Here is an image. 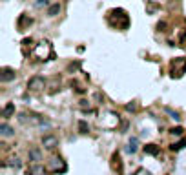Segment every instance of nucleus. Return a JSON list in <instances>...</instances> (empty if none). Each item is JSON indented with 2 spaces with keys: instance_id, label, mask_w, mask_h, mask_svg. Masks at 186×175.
<instances>
[{
  "instance_id": "nucleus-14",
  "label": "nucleus",
  "mask_w": 186,
  "mask_h": 175,
  "mask_svg": "<svg viewBox=\"0 0 186 175\" xmlns=\"http://www.w3.org/2000/svg\"><path fill=\"white\" fill-rule=\"evenodd\" d=\"M37 5H38V7H42V5H46V0H38V2H37Z\"/></svg>"
},
{
  "instance_id": "nucleus-3",
  "label": "nucleus",
  "mask_w": 186,
  "mask_h": 175,
  "mask_svg": "<svg viewBox=\"0 0 186 175\" xmlns=\"http://www.w3.org/2000/svg\"><path fill=\"white\" fill-rule=\"evenodd\" d=\"M144 153L157 157V155L161 153V148H159V146H155V144H148V146H144Z\"/></svg>"
},
{
  "instance_id": "nucleus-12",
  "label": "nucleus",
  "mask_w": 186,
  "mask_h": 175,
  "mask_svg": "<svg viewBox=\"0 0 186 175\" xmlns=\"http://www.w3.org/2000/svg\"><path fill=\"white\" fill-rule=\"evenodd\" d=\"M170 133H172V135H177V137H179V135L183 133V128H174V130H172Z\"/></svg>"
},
{
  "instance_id": "nucleus-15",
  "label": "nucleus",
  "mask_w": 186,
  "mask_h": 175,
  "mask_svg": "<svg viewBox=\"0 0 186 175\" xmlns=\"http://www.w3.org/2000/svg\"><path fill=\"white\" fill-rule=\"evenodd\" d=\"M146 175H150V173H146Z\"/></svg>"
},
{
  "instance_id": "nucleus-2",
  "label": "nucleus",
  "mask_w": 186,
  "mask_h": 175,
  "mask_svg": "<svg viewBox=\"0 0 186 175\" xmlns=\"http://www.w3.org/2000/svg\"><path fill=\"white\" fill-rule=\"evenodd\" d=\"M0 79H2V82H9V80H13V79H15V71H13V69H9V68H5V69H2Z\"/></svg>"
},
{
  "instance_id": "nucleus-4",
  "label": "nucleus",
  "mask_w": 186,
  "mask_h": 175,
  "mask_svg": "<svg viewBox=\"0 0 186 175\" xmlns=\"http://www.w3.org/2000/svg\"><path fill=\"white\" fill-rule=\"evenodd\" d=\"M42 144H44L46 148H55V146H57V139H55L53 135H46V137L42 139Z\"/></svg>"
},
{
  "instance_id": "nucleus-6",
  "label": "nucleus",
  "mask_w": 186,
  "mask_h": 175,
  "mask_svg": "<svg viewBox=\"0 0 186 175\" xmlns=\"http://www.w3.org/2000/svg\"><path fill=\"white\" fill-rule=\"evenodd\" d=\"M0 131H2V135H4V137H11V135L15 133V131H13L7 124H2V126H0Z\"/></svg>"
},
{
  "instance_id": "nucleus-9",
  "label": "nucleus",
  "mask_w": 186,
  "mask_h": 175,
  "mask_svg": "<svg viewBox=\"0 0 186 175\" xmlns=\"http://www.w3.org/2000/svg\"><path fill=\"white\" fill-rule=\"evenodd\" d=\"M79 130H80V133H88V131H89V126H88L84 121H80V122H79Z\"/></svg>"
},
{
  "instance_id": "nucleus-7",
  "label": "nucleus",
  "mask_w": 186,
  "mask_h": 175,
  "mask_svg": "<svg viewBox=\"0 0 186 175\" xmlns=\"http://www.w3.org/2000/svg\"><path fill=\"white\" fill-rule=\"evenodd\" d=\"M29 159L35 161V163L40 161V152H38V150H31V152H29Z\"/></svg>"
},
{
  "instance_id": "nucleus-11",
  "label": "nucleus",
  "mask_w": 186,
  "mask_h": 175,
  "mask_svg": "<svg viewBox=\"0 0 186 175\" xmlns=\"http://www.w3.org/2000/svg\"><path fill=\"white\" fill-rule=\"evenodd\" d=\"M166 113H170V117L174 119V121H179L181 117H179V113L177 111H174V110H170V108H166Z\"/></svg>"
},
{
  "instance_id": "nucleus-1",
  "label": "nucleus",
  "mask_w": 186,
  "mask_h": 175,
  "mask_svg": "<svg viewBox=\"0 0 186 175\" xmlns=\"http://www.w3.org/2000/svg\"><path fill=\"white\" fill-rule=\"evenodd\" d=\"M27 88L33 89V91H38L40 88H44V79H42V77H33V79L27 82Z\"/></svg>"
},
{
  "instance_id": "nucleus-5",
  "label": "nucleus",
  "mask_w": 186,
  "mask_h": 175,
  "mask_svg": "<svg viewBox=\"0 0 186 175\" xmlns=\"http://www.w3.org/2000/svg\"><path fill=\"white\" fill-rule=\"evenodd\" d=\"M13 113H15V104H7V106L4 108V117H5V119H9Z\"/></svg>"
},
{
  "instance_id": "nucleus-8",
  "label": "nucleus",
  "mask_w": 186,
  "mask_h": 175,
  "mask_svg": "<svg viewBox=\"0 0 186 175\" xmlns=\"http://www.w3.org/2000/svg\"><path fill=\"white\" fill-rule=\"evenodd\" d=\"M58 11H60V5H58V4H55V5H51V7H49L47 15H49V16H55V15H57Z\"/></svg>"
},
{
  "instance_id": "nucleus-13",
  "label": "nucleus",
  "mask_w": 186,
  "mask_h": 175,
  "mask_svg": "<svg viewBox=\"0 0 186 175\" xmlns=\"http://www.w3.org/2000/svg\"><path fill=\"white\" fill-rule=\"evenodd\" d=\"M9 164H11V166H16V168H18V166H20V159H13V163H9Z\"/></svg>"
},
{
  "instance_id": "nucleus-10",
  "label": "nucleus",
  "mask_w": 186,
  "mask_h": 175,
  "mask_svg": "<svg viewBox=\"0 0 186 175\" xmlns=\"http://www.w3.org/2000/svg\"><path fill=\"white\" fill-rule=\"evenodd\" d=\"M184 146H186V141H181V142L174 144V146H172V150H174V152H179V150H183Z\"/></svg>"
}]
</instances>
